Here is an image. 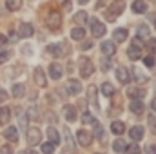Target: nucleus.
I'll use <instances>...</instances> for the list:
<instances>
[{
    "instance_id": "obj_37",
    "label": "nucleus",
    "mask_w": 156,
    "mask_h": 154,
    "mask_svg": "<svg viewBox=\"0 0 156 154\" xmlns=\"http://www.w3.org/2000/svg\"><path fill=\"white\" fill-rule=\"evenodd\" d=\"M147 47H149L151 53H156V38L149 37V38H147Z\"/></svg>"
},
{
    "instance_id": "obj_43",
    "label": "nucleus",
    "mask_w": 156,
    "mask_h": 154,
    "mask_svg": "<svg viewBox=\"0 0 156 154\" xmlns=\"http://www.w3.org/2000/svg\"><path fill=\"white\" fill-rule=\"evenodd\" d=\"M145 151H147V152H153V154H154V152H156V145H147V147H145Z\"/></svg>"
},
{
    "instance_id": "obj_20",
    "label": "nucleus",
    "mask_w": 156,
    "mask_h": 154,
    "mask_svg": "<svg viewBox=\"0 0 156 154\" xmlns=\"http://www.w3.org/2000/svg\"><path fill=\"white\" fill-rule=\"evenodd\" d=\"M64 114L67 121H75L76 120V109L73 105H64Z\"/></svg>"
},
{
    "instance_id": "obj_18",
    "label": "nucleus",
    "mask_w": 156,
    "mask_h": 154,
    "mask_svg": "<svg viewBox=\"0 0 156 154\" xmlns=\"http://www.w3.org/2000/svg\"><path fill=\"white\" fill-rule=\"evenodd\" d=\"M129 136H131V140L138 142V140H142V138H144V129H142L140 125H136V127H133V129L129 131Z\"/></svg>"
},
{
    "instance_id": "obj_12",
    "label": "nucleus",
    "mask_w": 156,
    "mask_h": 154,
    "mask_svg": "<svg viewBox=\"0 0 156 154\" xmlns=\"http://www.w3.org/2000/svg\"><path fill=\"white\" fill-rule=\"evenodd\" d=\"M64 45L62 44H55V45H47V53L53 56H64Z\"/></svg>"
},
{
    "instance_id": "obj_49",
    "label": "nucleus",
    "mask_w": 156,
    "mask_h": 154,
    "mask_svg": "<svg viewBox=\"0 0 156 154\" xmlns=\"http://www.w3.org/2000/svg\"><path fill=\"white\" fill-rule=\"evenodd\" d=\"M9 40H11V42H16V35H15V33H11V38H9Z\"/></svg>"
},
{
    "instance_id": "obj_50",
    "label": "nucleus",
    "mask_w": 156,
    "mask_h": 154,
    "mask_svg": "<svg viewBox=\"0 0 156 154\" xmlns=\"http://www.w3.org/2000/svg\"><path fill=\"white\" fill-rule=\"evenodd\" d=\"M89 0H78V4H87Z\"/></svg>"
},
{
    "instance_id": "obj_47",
    "label": "nucleus",
    "mask_w": 156,
    "mask_h": 154,
    "mask_svg": "<svg viewBox=\"0 0 156 154\" xmlns=\"http://www.w3.org/2000/svg\"><path fill=\"white\" fill-rule=\"evenodd\" d=\"M91 45H93V42H85V44H83V45H82V47H83V49H89V47H91Z\"/></svg>"
},
{
    "instance_id": "obj_30",
    "label": "nucleus",
    "mask_w": 156,
    "mask_h": 154,
    "mask_svg": "<svg viewBox=\"0 0 156 154\" xmlns=\"http://www.w3.org/2000/svg\"><path fill=\"white\" fill-rule=\"evenodd\" d=\"M93 131H94V136H96V138H102V136H104V127H102V123L96 121V120H93Z\"/></svg>"
},
{
    "instance_id": "obj_27",
    "label": "nucleus",
    "mask_w": 156,
    "mask_h": 154,
    "mask_svg": "<svg viewBox=\"0 0 156 154\" xmlns=\"http://www.w3.org/2000/svg\"><path fill=\"white\" fill-rule=\"evenodd\" d=\"M113 38L116 40V42H120V44H122L123 40L127 38V29H123V27H122V29H116V31L113 33Z\"/></svg>"
},
{
    "instance_id": "obj_1",
    "label": "nucleus",
    "mask_w": 156,
    "mask_h": 154,
    "mask_svg": "<svg viewBox=\"0 0 156 154\" xmlns=\"http://www.w3.org/2000/svg\"><path fill=\"white\" fill-rule=\"evenodd\" d=\"M123 7H125V2H123V0H115V2L107 7V11H105V18H107V20H115L118 15H122Z\"/></svg>"
},
{
    "instance_id": "obj_6",
    "label": "nucleus",
    "mask_w": 156,
    "mask_h": 154,
    "mask_svg": "<svg viewBox=\"0 0 156 154\" xmlns=\"http://www.w3.org/2000/svg\"><path fill=\"white\" fill-rule=\"evenodd\" d=\"M80 75L83 78H87V76H91L93 75V62L89 60V58H80Z\"/></svg>"
},
{
    "instance_id": "obj_28",
    "label": "nucleus",
    "mask_w": 156,
    "mask_h": 154,
    "mask_svg": "<svg viewBox=\"0 0 156 154\" xmlns=\"http://www.w3.org/2000/svg\"><path fill=\"white\" fill-rule=\"evenodd\" d=\"M102 93H104V96H107V98H111L113 94H115V87L111 85V83H102Z\"/></svg>"
},
{
    "instance_id": "obj_3",
    "label": "nucleus",
    "mask_w": 156,
    "mask_h": 154,
    "mask_svg": "<svg viewBox=\"0 0 156 154\" xmlns=\"http://www.w3.org/2000/svg\"><path fill=\"white\" fill-rule=\"evenodd\" d=\"M60 24H62L60 13H58V11L49 13V16H47V27H49L51 31H56V29H60Z\"/></svg>"
},
{
    "instance_id": "obj_48",
    "label": "nucleus",
    "mask_w": 156,
    "mask_h": 154,
    "mask_svg": "<svg viewBox=\"0 0 156 154\" xmlns=\"http://www.w3.org/2000/svg\"><path fill=\"white\" fill-rule=\"evenodd\" d=\"M151 107H153V111H156V96L153 98V102H151Z\"/></svg>"
},
{
    "instance_id": "obj_24",
    "label": "nucleus",
    "mask_w": 156,
    "mask_h": 154,
    "mask_svg": "<svg viewBox=\"0 0 156 154\" xmlns=\"http://www.w3.org/2000/svg\"><path fill=\"white\" fill-rule=\"evenodd\" d=\"M111 131L115 132V134H123L125 132V125H123V121H113V125H111Z\"/></svg>"
},
{
    "instance_id": "obj_39",
    "label": "nucleus",
    "mask_w": 156,
    "mask_h": 154,
    "mask_svg": "<svg viewBox=\"0 0 156 154\" xmlns=\"http://www.w3.org/2000/svg\"><path fill=\"white\" fill-rule=\"evenodd\" d=\"M9 56H11V54H9L7 51H0V64H5V62L9 60Z\"/></svg>"
},
{
    "instance_id": "obj_40",
    "label": "nucleus",
    "mask_w": 156,
    "mask_h": 154,
    "mask_svg": "<svg viewBox=\"0 0 156 154\" xmlns=\"http://www.w3.org/2000/svg\"><path fill=\"white\" fill-rule=\"evenodd\" d=\"M149 125H151V131L156 132V120H154V116H149Z\"/></svg>"
},
{
    "instance_id": "obj_7",
    "label": "nucleus",
    "mask_w": 156,
    "mask_h": 154,
    "mask_svg": "<svg viewBox=\"0 0 156 154\" xmlns=\"http://www.w3.org/2000/svg\"><path fill=\"white\" fill-rule=\"evenodd\" d=\"M76 140H78V143H80V145L87 147V145H91L93 134H91V132H87V131H78V132H76Z\"/></svg>"
},
{
    "instance_id": "obj_44",
    "label": "nucleus",
    "mask_w": 156,
    "mask_h": 154,
    "mask_svg": "<svg viewBox=\"0 0 156 154\" xmlns=\"http://www.w3.org/2000/svg\"><path fill=\"white\" fill-rule=\"evenodd\" d=\"M5 98H7V93H5L4 89H0V102H4Z\"/></svg>"
},
{
    "instance_id": "obj_9",
    "label": "nucleus",
    "mask_w": 156,
    "mask_h": 154,
    "mask_svg": "<svg viewBox=\"0 0 156 154\" xmlns=\"http://www.w3.org/2000/svg\"><path fill=\"white\" fill-rule=\"evenodd\" d=\"M33 78H35V82H37V85H38V87H45V83H47V78H45V75H44L42 67H35Z\"/></svg>"
},
{
    "instance_id": "obj_21",
    "label": "nucleus",
    "mask_w": 156,
    "mask_h": 154,
    "mask_svg": "<svg viewBox=\"0 0 156 154\" xmlns=\"http://www.w3.org/2000/svg\"><path fill=\"white\" fill-rule=\"evenodd\" d=\"M80 89H82V85H80L78 80H69V82H67V91H69L71 94H78Z\"/></svg>"
},
{
    "instance_id": "obj_16",
    "label": "nucleus",
    "mask_w": 156,
    "mask_h": 154,
    "mask_svg": "<svg viewBox=\"0 0 156 154\" xmlns=\"http://www.w3.org/2000/svg\"><path fill=\"white\" fill-rule=\"evenodd\" d=\"M49 76L53 78V80H60V76H62V67L58 64H51L49 65Z\"/></svg>"
},
{
    "instance_id": "obj_25",
    "label": "nucleus",
    "mask_w": 156,
    "mask_h": 154,
    "mask_svg": "<svg viewBox=\"0 0 156 154\" xmlns=\"http://www.w3.org/2000/svg\"><path fill=\"white\" fill-rule=\"evenodd\" d=\"M5 5L9 11H18L22 7V0H5Z\"/></svg>"
},
{
    "instance_id": "obj_45",
    "label": "nucleus",
    "mask_w": 156,
    "mask_h": 154,
    "mask_svg": "<svg viewBox=\"0 0 156 154\" xmlns=\"http://www.w3.org/2000/svg\"><path fill=\"white\" fill-rule=\"evenodd\" d=\"M5 44H7V38H5L4 35H0V47H4Z\"/></svg>"
},
{
    "instance_id": "obj_2",
    "label": "nucleus",
    "mask_w": 156,
    "mask_h": 154,
    "mask_svg": "<svg viewBox=\"0 0 156 154\" xmlns=\"http://www.w3.org/2000/svg\"><path fill=\"white\" fill-rule=\"evenodd\" d=\"M127 56H129L131 60H140V58H142V40L140 38L133 40V45L127 49Z\"/></svg>"
},
{
    "instance_id": "obj_11",
    "label": "nucleus",
    "mask_w": 156,
    "mask_h": 154,
    "mask_svg": "<svg viewBox=\"0 0 156 154\" xmlns=\"http://www.w3.org/2000/svg\"><path fill=\"white\" fill-rule=\"evenodd\" d=\"M4 136H5V140H9V142H18V131H16V127H13V125H9L5 131H4Z\"/></svg>"
},
{
    "instance_id": "obj_33",
    "label": "nucleus",
    "mask_w": 156,
    "mask_h": 154,
    "mask_svg": "<svg viewBox=\"0 0 156 154\" xmlns=\"http://www.w3.org/2000/svg\"><path fill=\"white\" fill-rule=\"evenodd\" d=\"M85 20H87V15H85L83 11L76 13V15H75V18H73V22H75V24H78V26H80V24H83Z\"/></svg>"
},
{
    "instance_id": "obj_13",
    "label": "nucleus",
    "mask_w": 156,
    "mask_h": 154,
    "mask_svg": "<svg viewBox=\"0 0 156 154\" xmlns=\"http://www.w3.org/2000/svg\"><path fill=\"white\" fill-rule=\"evenodd\" d=\"M129 109H131L134 114H142V113H144V103H142V100H140V98H138V100H136V98H133V100H131Z\"/></svg>"
},
{
    "instance_id": "obj_31",
    "label": "nucleus",
    "mask_w": 156,
    "mask_h": 154,
    "mask_svg": "<svg viewBox=\"0 0 156 154\" xmlns=\"http://www.w3.org/2000/svg\"><path fill=\"white\" fill-rule=\"evenodd\" d=\"M125 147H127V145H125L123 140H116V142L113 143V149H115L116 152H125Z\"/></svg>"
},
{
    "instance_id": "obj_35",
    "label": "nucleus",
    "mask_w": 156,
    "mask_h": 154,
    "mask_svg": "<svg viewBox=\"0 0 156 154\" xmlns=\"http://www.w3.org/2000/svg\"><path fill=\"white\" fill-rule=\"evenodd\" d=\"M53 151H55V145H53L51 142H47V143H44V145H42V152H44V154H51Z\"/></svg>"
},
{
    "instance_id": "obj_38",
    "label": "nucleus",
    "mask_w": 156,
    "mask_h": 154,
    "mask_svg": "<svg viewBox=\"0 0 156 154\" xmlns=\"http://www.w3.org/2000/svg\"><path fill=\"white\" fill-rule=\"evenodd\" d=\"M125 151H127V152H131V154H138V152H140V147H138V145H136V142H134L133 145L125 147Z\"/></svg>"
},
{
    "instance_id": "obj_26",
    "label": "nucleus",
    "mask_w": 156,
    "mask_h": 154,
    "mask_svg": "<svg viewBox=\"0 0 156 154\" xmlns=\"http://www.w3.org/2000/svg\"><path fill=\"white\" fill-rule=\"evenodd\" d=\"M83 37H85V31H83V27H80V26L71 31V38L73 40H83Z\"/></svg>"
},
{
    "instance_id": "obj_34",
    "label": "nucleus",
    "mask_w": 156,
    "mask_h": 154,
    "mask_svg": "<svg viewBox=\"0 0 156 154\" xmlns=\"http://www.w3.org/2000/svg\"><path fill=\"white\" fill-rule=\"evenodd\" d=\"M64 136H66V142H67L69 149H73L75 145H73V138H71V132H69V129H67V127H64Z\"/></svg>"
},
{
    "instance_id": "obj_23",
    "label": "nucleus",
    "mask_w": 156,
    "mask_h": 154,
    "mask_svg": "<svg viewBox=\"0 0 156 154\" xmlns=\"http://www.w3.org/2000/svg\"><path fill=\"white\" fill-rule=\"evenodd\" d=\"M24 94H26V87L22 83H15L13 85V96L15 98H22Z\"/></svg>"
},
{
    "instance_id": "obj_4",
    "label": "nucleus",
    "mask_w": 156,
    "mask_h": 154,
    "mask_svg": "<svg viewBox=\"0 0 156 154\" xmlns=\"http://www.w3.org/2000/svg\"><path fill=\"white\" fill-rule=\"evenodd\" d=\"M91 35L96 37V38H100V37L105 35V26H104L98 18H93V20H91Z\"/></svg>"
},
{
    "instance_id": "obj_14",
    "label": "nucleus",
    "mask_w": 156,
    "mask_h": 154,
    "mask_svg": "<svg viewBox=\"0 0 156 154\" xmlns=\"http://www.w3.org/2000/svg\"><path fill=\"white\" fill-rule=\"evenodd\" d=\"M116 78H118V82L120 83H129V71L125 69V67H118L116 69Z\"/></svg>"
},
{
    "instance_id": "obj_19",
    "label": "nucleus",
    "mask_w": 156,
    "mask_h": 154,
    "mask_svg": "<svg viewBox=\"0 0 156 154\" xmlns=\"http://www.w3.org/2000/svg\"><path fill=\"white\" fill-rule=\"evenodd\" d=\"M47 138H49V142L53 145H58L60 143V136H58V132H56L55 127H47Z\"/></svg>"
},
{
    "instance_id": "obj_46",
    "label": "nucleus",
    "mask_w": 156,
    "mask_h": 154,
    "mask_svg": "<svg viewBox=\"0 0 156 154\" xmlns=\"http://www.w3.org/2000/svg\"><path fill=\"white\" fill-rule=\"evenodd\" d=\"M0 152H11V147H5V145H4V147L0 149Z\"/></svg>"
},
{
    "instance_id": "obj_32",
    "label": "nucleus",
    "mask_w": 156,
    "mask_h": 154,
    "mask_svg": "<svg viewBox=\"0 0 156 154\" xmlns=\"http://www.w3.org/2000/svg\"><path fill=\"white\" fill-rule=\"evenodd\" d=\"M87 96H89V102H96V87L94 85H89L87 87Z\"/></svg>"
},
{
    "instance_id": "obj_5",
    "label": "nucleus",
    "mask_w": 156,
    "mask_h": 154,
    "mask_svg": "<svg viewBox=\"0 0 156 154\" xmlns=\"http://www.w3.org/2000/svg\"><path fill=\"white\" fill-rule=\"evenodd\" d=\"M26 140H27V143H29V145H38L40 140H42V132H40V129H37V127L27 129Z\"/></svg>"
},
{
    "instance_id": "obj_8",
    "label": "nucleus",
    "mask_w": 156,
    "mask_h": 154,
    "mask_svg": "<svg viewBox=\"0 0 156 154\" xmlns=\"http://www.w3.org/2000/svg\"><path fill=\"white\" fill-rule=\"evenodd\" d=\"M33 33H35V29H33L31 24H27V22L20 24V27H18V35H20V38H29V37H33Z\"/></svg>"
},
{
    "instance_id": "obj_10",
    "label": "nucleus",
    "mask_w": 156,
    "mask_h": 154,
    "mask_svg": "<svg viewBox=\"0 0 156 154\" xmlns=\"http://www.w3.org/2000/svg\"><path fill=\"white\" fill-rule=\"evenodd\" d=\"M102 53H104L105 56H113V54L116 53L115 42H111V40H107V42H102Z\"/></svg>"
},
{
    "instance_id": "obj_42",
    "label": "nucleus",
    "mask_w": 156,
    "mask_h": 154,
    "mask_svg": "<svg viewBox=\"0 0 156 154\" xmlns=\"http://www.w3.org/2000/svg\"><path fill=\"white\" fill-rule=\"evenodd\" d=\"M102 69H104V71H109V69H111V62H109V60H107V62L102 60Z\"/></svg>"
},
{
    "instance_id": "obj_17",
    "label": "nucleus",
    "mask_w": 156,
    "mask_h": 154,
    "mask_svg": "<svg viewBox=\"0 0 156 154\" xmlns=\"http://www.w3.org/2000/svg\"><path fill=\"white\" fill-rule=\"evenodd\" d=\"M145 9H147V4H145L144 0H134V2H133V11H134L136 15H144Z\"/></svg>"
},
{
    "instance_id": "obj_22",
    "label": "nucleus",
    "mask_w": 156,
    "mask_h": 154,
    "mask_svg": "<svg viewBox=\"0 0 156 154\" xmlns=\"http://www.w3.org/2000/svg\"><path fill=\"white\" fill-rule=\"evenodd\" d=\"M149 37H151V29H149L145 24H142V26L138 27V38L140 40H147Z\"/></svg>"
},
{
    "instance_id": "obj_41",
    "label": "nucleus",
    "mask_w": 156,
    "mask_h": 154,
    "mask_svg": "<svg viewBox=\"0 0 156 154\" xmlns=\"http://www.w3.org/2000/svg\"><path fill=\"white\" fill-rule=\"evenodd\" d=\"M82 120H83V123H91L93 121V116L89 114V113H85V114L82 116Z\"/></svg>"
},
{
    "instance_id": "obj_36",
    "label": "nucleus",
    "mask_w": 156,
    "mask_h": 154,
    "mask_svg": "<svg viewBox=\"0 0 156 154\" xmlns=\"http://www.w3.org/2000/svg\"><path fill=\"white\" fill-rule=\"evenodd\" d=\"M144 64H145V67H149V69L154 67V64H156L154 56H153V54H151V56H145V58H144Z\"/></svg>"
},
{
    "instance_id": "obj_15",
    "label": "nucleus",
    "mask_w": 156,
    "mask_h": 154,
    "mask_svg": "<svg viewBox=\"0 0 156 154\" xmlns=\"http://www.w3.org/2000/svg\"><path fill=\"white\" fill-rule=\"evenodd\" d=\"M11 120V109L9 107H0V125H7Z\"/></svg>"
},
{
    "instance_id": "obj_29",
    "label": "nucleus",
    "mask_w": 156,
    "mask_h": 154,
    "mask_svg": "<svg viewBox=\"0 0 156 154\" xmlns=\"http://www.w3.org/2000/svg\"><path fill=\"white\" fill-rule=\"evenodd\" d=\"M127 94L133 96V98H142V96L145 94V91H144V89H136V87H129V89H127Z\"/></svg>"
}]
</instances>
